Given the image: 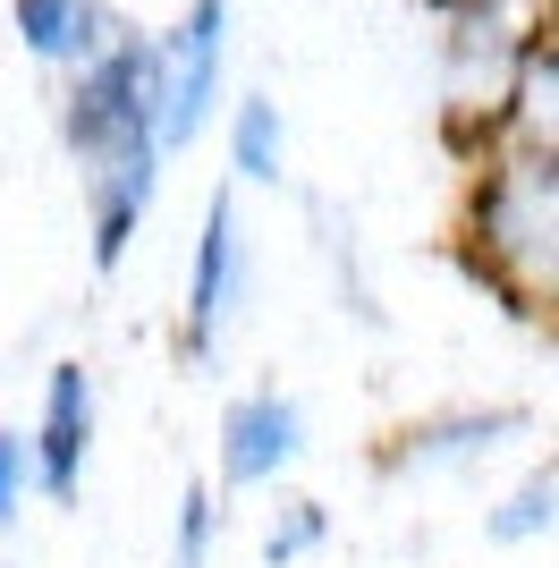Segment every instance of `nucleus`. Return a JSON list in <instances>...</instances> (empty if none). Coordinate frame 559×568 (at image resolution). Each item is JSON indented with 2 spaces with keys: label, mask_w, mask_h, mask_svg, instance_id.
Returning a JSON list of instances; mask_svg holds the SVG:
<instances>
[{
  "label": "nucleus",
  "mask_w": 559,
  "mask_h": 568,
  "mask_svg": "<svg viewBox=\"0 0 559 568\" xmlns=\"http://www.w3.org/2000/svg\"><path fill=\"white\" fill-rule=\"evenodd\" d=\"M9 26H18L26 60H43V69H85V60H102V51L128 34V26L111 18V0H9Z\"/></svg>",
  "instance_id": "6e6552de"
},
{
  "label": "nucleus",
  "mask_w": 559,
  "mask_h": 568,
  "mask_svg": "<svg viewBox=\"0 0 559 568\" xmlns=\"http://www.w3.org/2000/svg\"><path fill=\"white\" fill-rule=\"evenodd\" d=\"M212 544H221V500H212L204 475H186L179 518H170V568H212Z\"/></svg>",
  "instance_id": "ddd939ff"
},
{
  "label": "nucleus",
  "mask_w": 559,
  "mask_h": 568,
  "mask_svg": "<svg viewBox=\"0 0 559 568\" xmlns=\"http://www.w3.org/2000/svg\"><path fill=\"white\" fill-rule=\"evenodd\" d=\"M535 416L517 399H491V407H441V416H416V425L390 433L382 450V475H458V467H484L491 450L526 442Z\"/></svg>",
  "instance_id": "0eeeda50"
},
{
  "label": "nucleus",
  "mask_w": 559,
  "mask_h": 568,
  "mask_svg": "<svg viewBox=\"0 0 559 568\" xmlns=\"http://www.w3.org/2000/svg\"><path fill=\"white\" fill-rule=\"evenodd\" d=\"M475 246L491 281L559 314V144H517L475 187Z\"/></svg>",
  "instance_id": "f03ea898"
},
{
  "label": "nucleus",
  "mask_w": 559,
  "mask_h": 568,
  "mask_svg": "<svg viewBox=\"0 0 559 568\" xmlns=\"http://www.w3.org/2000/svg\"><path fill=\"white\" fill-rule=\"evenodd\" d=\"M246 314V221H237V187H212L195 246H186V297H179V365L212 374L221 339Z\"/></svg>",
  "instance_id": "7ed1b4c3"
},
{
  "label": "nucleus",
  "mask_w": 559,
  "mask_h": 568,
  "mask_svg": "<svg viewBox=\"0 0 559 568\" xmlns=\"http://www.w3.org/2000/svg\"><path fill=\"white\" fill-rule=\"evenodd\" d=\"M551 526H559V458H542V467H526L509 493L484 509V544L491 551H526V544H542Z\"/></svg>",
  "instance_id": "9d476101"
},
{
  "label": "nucleus",
  "mask_w": 559,
  "mask_h": 568,
  "mask_svg": "<svg viewBox=\"0 0 559 568\" xmlns=\"http://www.w3.org/2000/svg\"><path fill=\"white\" fill-rule=\"evenodd\" d=\"M60 136L77 162V195H85V237L93 272L111 281L128 246L144 237L153 204H162V43L153 34H119L102 60L69 77L60 94Z\"/></svg>",
  "instance_id": "f257e3e1"
},
{
  "label": "nucleus",
  "mask_w": 559,
  "mask_h": 568,
  "mask_svg": "<svg viewBox=\"0 0 559 568\" xmlns=\"http://www.w3.org/2000/svg\"><path fill=\"white\" fill-rule=\"evenodd\" d=\"M230 179L237 187H280L288 179V119L272 94L230 102Z\"/></svg>",
  "instance_id": "1a4fd4ad"
},
{
  "label": "nucleus",
  "mask_w": 559,
  "mask_h": 568,
  "mask_svg": "<svg viewBox=\"0 0 559 568\" xmlns=\"http://www.w3.org/2000/svg\"><path fill=\"white\" fill-rule=\"evenodd\" d=\"M331 544V509L323 500H280L272 526H263V568H305Z\"/></svg>",
  "instance_id": "f8f14e48"
},
{
  "label": "nucleus",
  "mask_w": 559,
  "mask_h": 568,
  "mask_svg": "<svg viewBox=\"0 0 559 568\" xmlns=\"http://www.w3.org/2000/svg\"><path fill=\"white\" fill-rule=\"evenodd\" d=\"M34 509V450H26V425H0V535Z\"/></svg>",
  "instance_id": "4468645a"
},
{
  "label": "nucleus",
  "mask_w": 559,
  "mask_h": 568,
  "mask_svg": "<svg viewBox=\"0 0 559 568\" xmlns=\"http://www.w3.org/2000/svg\"><path fill=\"white\" fill-rule=\"evenodd\" d=\"M500 111H509L517 144H559V34H535V51L517 60Z\"/></svg>",
  "instance_id": "9b49d317"
},
{
  "label": "nucleus",
  "mask_w": 559,
  "mask_h": 568,
  "mask_svg": "<svg viewBox=\"0 0 559 568\" xmlns=\"http://www.w3.org/2000/svg\"><path fill=\"white\" fill-rule=\"evenodd\" d=\"M153 43H162V144L186 153L230 85V0H186V18Z\"/></svg>",
  "instance_id": "20e7f679"
},
{
  "label": "nucleus",
  "mask_w": 559,
  "mask_h": 568,
  "mask_svg": "<svg viewBox=\"0 0 559 568\" xmlns=\"http://www.w3.org/2000/svg\"><path fill=\"white\" fill-rule=\"evenodd\" d=\"M93 433H102V399H93V365L85 356H60L43 374V407L26 425V450H34V500L51 509H77L93 467Z\"/></svg>",
  "instance_id": "39448f33"
},
{
  "label": "nucleus",
  "mask_w": 559,
  "mask_h": 568,
  "mask_svg": "<svg viewBox=\"0 0 559 568\" xmlns=\"http://www.w3.org/2000/svg\"><path fill=\"white\" fill-rule=\"evenodd\" d=\"M212 458H221V493H272L280 475L305 458V407L280 390V382H255L221 407V433H212Z\"/></svg>",
  "instance_id": "423d86ee"
}]
</instances>
